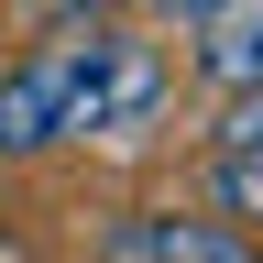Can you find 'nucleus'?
Masks as SVG:
<instances>
[{
  "mask_svg": "<svg viewBox=\"0 0 263 263\" xmlns=\"http://www.w3.org/2000/svg\"><path fill=\"white\" fill-rule=\"evenodd\" d=\"M176 99V55L154 33H132V11L88 22H33L0 55V164H44L88 143H132L164 121Z\"/></svg>",
  "mask_w": 263,
  "mask_h": 263,
  "instance_id": "nucleus-1",
  "label": "nucleus"
},
{
  "mask_svg": "<svg viewBox=\"0 0 263 263\" xmlns=\"http://www.w3.org/2000/svg\"><path fill=\"white\" fill-rule=\"evenodd\" d=\"M99 252H110V263H252L263 241L230 209L219 219L209 209H121L110 230H99Z\"/></svg>",
  "mask_w": 263,
  "mask_h": 263,
  "instance_id": "nucleus-2",
  "label": "nucleus"
},
{
  "mask_svg": "<svg viewBox=\"0 0 263 263\" xmlns=\"http://www.w3.org/2000/svg\"><path fill=\"white\" fill-rule=\"evenodd\" d=\"M209 209H230L263 241V143H230V154H209Z\"/></svg>",
  "mask_w": 263,
  "mask_h": 263,
  "instance_id": "nucleus-4",
  "label": "nucleus"
},
{
  "mask_svg": "<svg viewBox=\"0 0 263 263\" xmlns=\"http://www.w3.org/2000/svg\"><path fill=\"white\" fill-rule=\"evenodd\" d=\"M186 77L230 99V88H263V0H230V11L186 22Z\"/></svg>",
  "mask_w": 263,
  "mask_h": 263,
  "instance_id": "nucleus-3",
  "label": "nucleus"
},
{
  "mask_svg": "<svg viewBox=\"0 0 263 263\" xmlns=\"http://www.w3.org/2000/svg\"><path fill=\"white\" fill-rule=\"evenodd\" d=\"M154 11H164V22L186 33V22H209V11H230V0H154Z\"/></svg>",
  "mask_w": 263,
  "mask_h": 263,
  "instance_id": "nucleus-6",
  "label": "nucleus"
},
{
  "mask_svg": "<svg viewBox=\"0 0 263 263\" xmlns=\"http://www.w3.org/2000/svg\"><path fill=\"white\" fill-rule=\"evenodd\" d=\"M33 22H88V11H154V0H22Z\"/></svg>",
  "mask_w": 263,
  "mask_h": 263,
  "instance_id": "nucleus-5",
  "label": "nucleus"
}]
</instances>
